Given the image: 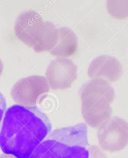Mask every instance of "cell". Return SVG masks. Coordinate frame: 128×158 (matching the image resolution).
Returning <instances> with one entry per match:
<instances>
[{
  "instance_id": "1",
  "label": "cell",
  "mask_w": 128,
  "mask_h": 158,
  "mask_svg": "<svg viewBox=\"0 0 128 158\" xmlns=\"http://www.w3.org/2000/svg\"><path fill=\"white\" fill-rule=\"evenodd\" d=\"M51 129L48 116L37 107L12 106L0 128V148L5 154L29 158Z\"/></svg>"
},
{
  "instance_id": "2",
  "label": "cell",
  "mask_w": 128,
  "mask_h": 158,
  "mask_svg": "<svg viewBox=\"0 0 128 158\" xmlns=\"http://www.w3.org/2000/svg\"><path fill=\"white\" fill-rule=\"evenodd\" d=\"M80 96L82 116L89 126L99 129L111 117L115 93L108 84L100 80L88 82L81 87Z\"/></svg>"
},
{
  "instance_id": "3",
  "label": "cell",
  "mask_w": 128,
  "mask_h": 158,
  "mask_svg": "<svg viewBox=\"0 0 128 158\" xmlns=\"http://www.w3.org/2000/svg\"><path fill=\"white\" fill-rule=\"evenodd\" d=\"M97 136L101 149L115 153L128 145V122L119 117H111L98 129Z\"/></svg>"
},
{
  "instance_id": "4",
  "label": "cell",
  "mask_w": 128,
  "mask_h": 158,
  "mask_svg": "<svg viewBox=\"0 0 128 158\" xmlns=\"http://www.w3.org/2000/svg\"><path fill=\"white\" fill-rule=\"evenodd\" d=\"M50 90L45 77L34 75L27 77L18 81L11 91V96L19 105L36 107L40 98Z\"/></svg>"
},
{
  "instance_id": "5",
  "label": "cell",
  "mask_w": 128,
  "mask_h": 158,
  "mask_svg": "<svg viewBox=\"0 0 128 158\" xmlns=\"http://www.w3.org/2000/svg\"><path fill=\"white\" fill-rule=\"evenodd\" d=\"M45 24V21L37 12L24 11L16 19L15 35L23 43L33 48L39 41Z\"/></svg>"
},
{
  "instance_id": "6",
  "label": "cell",
  "mask_w": 128,
  "mask_h": 158,
  "mask_svg": "<svg viewBox=\"0 0 128 158\" xmlns=\"http://www.w3.org/2000/svg\"><path fill=\"white\" fill-rule=\"evenodd\" d=\"M46 76L52 90H67L77 79L78 68L71 60L57 58L49 64Z\"/></svg>"
},
{
  "instance_id": "7",
  "label": "cell",
  "mask_w": 128,
  "mask_h": 158,
  "mask_svg": "<svg viewBox=\"0 0 128 158\" xmlns=\"http://www.w3.org/2000/svg\"><path fill=\"white\" fill-rule=\"evenodd\" d=\"M86 148L70 146L47 138L35 149L29 158H89Z\"/></svg>"
},
{
  "instance_id": "8",
  "label": "cell",
  "mask_w": 128,
  "mask_h": 158,
  "mask_svg": "<svg viewBox=\"0 0 128 158\" xmlns=\"http://www.w3.org/2000/svg\"><path fill=\"white\" fill-rule=\"evenodd\" d=\"M88 74L92 79L101 78L109 83L116 82L121 77L122 66L116 58L110 56H100L91 62Z\"/></svg>"
},
{
  "instance_id": "9",
  "label": "cell",
  "mask_w": 128,
  "mask_h": 158,
  "mask_svg": "<svg viewBox=\"0 0 128 158\" xmlns=\"http://www.w3.org/2000/svg\"><path fill=\"white\" fill-rule=\"evenodd\" d=\"M48 138L70 146L86 148L89 145L87 126L83 123L55 130Z\"/></svg>"
},
{
  "instance_id": "10",
  "label": "cell",
  "mask_w": 128,
  "mask_h": 158,
  "mask_svg": "<svg viewBox=\"0 0 128 158\" xmlns=\"http://www.w3.org/2000/svg\"><path fill=\"white\" fill-rule=\"evenodd\" d=\"M78 41L75 33L70 28L61 27L58 29V37L51 54L59 58L69 57L76 53Z\"/></svg>"
},
{
  "instance_id": "11",
  "label": "cell",
  "mask_w": 128,
  "mask_h": 158,
  "mask_svg": "<svg viewBox=\"0 0 128 158\" xmlns=\"http://www.w3.org/2000/svg\"><path fill=\"white\" fill-rule=\"evenodd\" d=\"M107 9L113 17L118 19L128 18V0H109Z\"/></svg>"
},
{
  "instance_id": "12",
  "label": "cell",
  "mask_w": 128,
  "mask_h": 158,
  "mask_svg": "<svg viewBox=\"0 0 128 158\" xmlns=\"http://www.w3.org/2000/svg\"><path fill=\"white\" fill-rule=\"evenodd\" d=\"M87 150L89 154V158H107L106 155L101 148L95 145L90 146Z\"/></svg>"
},
{
  "instance_id": "13",
  "label": "cell",
  "mask_w": 128,
  "mask_h": 158,
  "mask_svg": "<svg viewBox=\"0 0 128 158\" xmlns=\"http://www.w3.org/2000/svg\"><path fill=\"white\" fill-rule=\"evenodd\" d=\"M6 109V102L3 95L0 92V123Z\"/></svg>"
},
{
  "instance_id": "14",
  "label": "cell",
  "mask_w": 128,
  "mask_h": 158,
  "mask_svg": "<svg viewBox=\"0 0 128 158\" xmlns=\"http://www.w3.org/2000/svg\"><path fill=\"white\" fill-rule=\"evenodd\" d=\"M0 158H17L12 155L7 154H2L0 155Z\"/></svg>"
},
{
  "instance_id": "15",
  "label": "cell",
  "mask_w": 128,
  "mask_h": 158,
  "mask_svg": "<svg viewBox=\"0 0 128 158\" xmlns=\"http://www.w3.org/2000/svg\"><path fill=\"white\" fill-rule=\"evenodd\" d=\"M3 70H4V65H3V63H2L1 60L0 59V76H1L2 73H3Z\"/></svg>"
}]
</instances>
